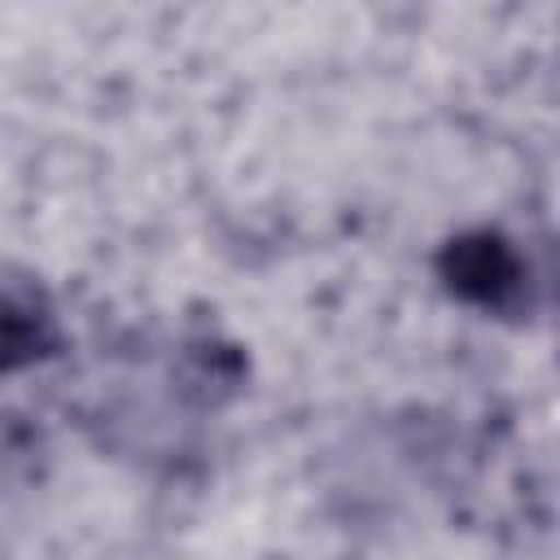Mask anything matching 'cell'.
<instances>
[{
	"label": "cell",
	"instance_id": "obj_1",
	"mask_svg": "<svg viewBox=\"0 0 560 560\" xmlns=\"http://www.w3.org/2000/svg\"><path fill=\"white\" fill-rule=\"evenodd\" d=\"M433 267L451 298L486 315H521L529 306V267L503 232H459L438 249Z\"/></svg>",
	"mask_w": 560,
	"mask_h": 560
},
{
	"label": "cell",
	"instance_id": "obj_2",
	"mask_svg": "<svg viewBox=\"0 0 560 560\" xmlns=\"http://www.w3.org/2000/svg\"><path fill=\"white\" fill-rule=\"evenodd\" d=\"M61 350V328L48 298L31 284L0 289V372H22Z\"/></svg>",
	"mask_w": 560,
	"mask_h": 560
},
{
	"label": "cell",
	"instance_id": "obj_3",
	"mask_svg": "<svg viewBox=\"0 0 560 560\" xmlns=\"http://www.w3.org/2000/svg\"><path fill=\"white\" fill-rule=\"evenodd\" d=\"M245 376V354L228 341L201 337L192 346H184V363H179V389L197 402V407H214L223 398L236 394Z\"/></svg>",
	"mask_w": 560,
	"mask_h": 560
}]
</instances>
